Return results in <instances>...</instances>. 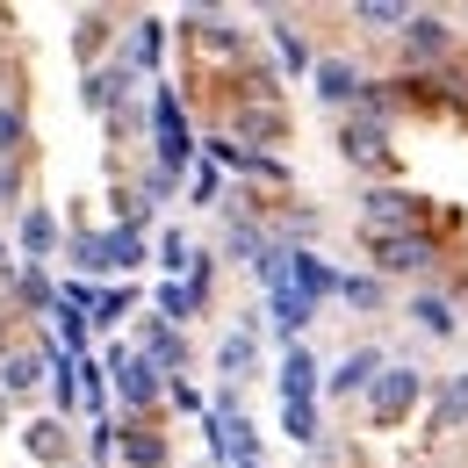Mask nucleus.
<instances>
[{"instance_id": "obj_2", "label": "nucleus", "mask_w": 468, "mask_h": 468, "mask_svg": "<svg viewBox=\"0 0 468 468\" xmlns=\"http://www.w3.org/2000/svg\"><path fill=\"white\" fill-rule=\"evenodd\" d=\"M418 397H425V375H418V367H404V360H389L360 404H367V425H382V432H389V425H404L410 410H418Z\"/></svg>"}, {"instance_id": "obj_30", "label": "nucleus", "mask_w": 468, "mask_h": 468, "mask_svg": "<svg viewBox=\"0 0 468 468\" xmlns=\"http://www.w3.org/2000/svg\"><path fill=\"white\" fill-rule=\"evenodd\" d=\"M130 303H137V289H101V303H94V332H116L122 317H130Z\"/></svg>"}, {"instance_id": "obj_17", "label": "nucleus", "mask_w": 468, "mask_h": 468, "mask_svg": "<svg viewBox=\"0 0 468 468\" xmlns=\"http://www.w3.org/2000/svg\"><path fill=\"white\" fill-rule=\"evenodd\" d=\"M187 37H202V44L217 51V58H238V51H245L238 22H231V15H209V7H202V15H187Z\"/></svg>"}, {"instance_id": "obj_31", "label": "nucleus", "mask_w": 468, "mask_h": 468, "mask_svg": "<svg viewBox=\"0 0 468 468\" xmlns=\"http://www.w3.org/2000/svg\"><path fill=\"white\" fill-rule=\"evenodd\" d=\"M282 432L295 447H317V404H282Z\"/></svg>"}, {"instance_id": "obj_20", "label": "nucleus", "mask_w": 468, "mask_h": 468, "mask_svg": "<svg viewBox=\"0 0 468 468\" xmlns=\"http://www.w3.org/2000/svg\"><path fill=\"white\" fill-rule=\"evenodd\" d=\"M410 15H418V7H404V0H360V7H353V22L375 29V37H404Z\"/></svg>"}, {"instance_id": "obj_18", "label": "nucleus", "mask_w": 468, "mask_h": 468, "mask_svg": "<svg viewBox=\"0 0 468 468\" xmlns=\"http://www.w3.org/2000/svg\"><path fill=\"white\" fill-rule=\"evenodd\" d=\"M7 289H15V303H29V310H58V289H51V274H44L37 260L7 267Z\"/></svg>"}, {"instance_id": "obj_21", "label": "nucleus", "mask_w": 468, "mask_h": 468, "mask_svg": "<svg viewBox=\"0 0 468 468\" xmlns=\"http://www.w3.org/2000/svg\"><path fill=\"white\" fill-rule=\"evenodd\" d=\"M51 252H58V217H51V209H22V260L44 267Z\"/></svg>"}, {"instance_id": "obj_29", "label": "nucleus", "mask_w": 468, "mask_h": 468, "mask_svg": "<svg viewBox=\"0 0 468 468\" xmlns=\"http://www.w3.org/2000/svg\"><path fill=\"white\" fill-rule=\"evenodd\" d=\"M122 462L130 468H166V440L159 432H122Z\"/></svg>"}, {"instance_id": "obj_11", "label": "nucleus", "mask_w": 468, "mask_h": 468, "mask_svg": "<svg viewBox=\"0 0 468 468\" xmlns=\"http://www.w3.org/2000/svg\"><path fill=\"white\" fill-rule=\"evenodd\" d=\"M44 382H51L44 353H22V346H7V353H0V397H37Z\"/></svg>"}, {"instance_id": "obj_24", "label": "nucleus", "mask_w": 468, "mask_h": 468, "mask_svg": "<svg viewBox=\"0 0 468 468\" xmlns=\"http://www.w3.org/2000/svg\"><path fill=\"white\" fill-rule=\"evenodd\" d=\"M238 130L245 137H289V116H282V101H252V109H238Z\"/></svg>"}, {"instance_id": "obj_13", "label": "nucleus", "mask_w": 468, "mask_h": 468, "mask_svg": "<svg viewBox=\"0 0 468 468\" xmlns=\"http://www.w3.org/2000/svg\"><path fill=\"white\" fill-rule=\"evenodd\" d=\"M252 367H260V332H252V324L224 332V346H217V375H224V382L238 389V382H245Z\"/></svg>"}, {"instance_id": "obj_9", "label": "nucleus", "mask_w": 468, "mask_h": 468, "mask_svg": "<svg viewBox=\"0 0 468 468\" xmlns=\"http://www.w3.org/2000/svg\"><path fill=\"white\" fill-rule=\"evenodd\" d=\"M339 152H346L353 166H375V159L389 152V122L382 116H346L339 122Z\"/></svg>"}, {"instance_id": "obj_1", "label": "nucleus", "mask_w": 468, "mask_h": 468, "mask_svg": "<svg viewBox=\"0 0 468 468\" xmlns=\"http://www.w3.org/2000/svg\"><path fill=\"white\" fill-rule=\"evenodd\" d=\"M418 217H425V195H410V187H367V195H360V238H367V245H375V238L425 231Z\"/></svg>"}, {"instance_id": "obj_5", "label": "nucleus", "mask_w": 468, "mask_h": 468, "mask_svg": "<svg viewBox=\"0 0 468 468\" xmlns=\"http://www.w3.org/2000/svg\"><path fill=\"white\" fill-rule=\"evenodd\" d=\"M130 87H137L130 58H116V65H87V80H80V109H87V116H122Z\"/></svg>"}, {"instance_id": "obj_22", "label": "nucleus", "mask_w": 468, "mask_h": 468, "mask_svg": "<svg viewBox=\"0 0 468 468\" xmlns=\"http://www.w3.org/2000/svg\"><path fill=\"white\" fill-rule=\"evenodd\" d=\"M410 317H418V332H432V339H454V332H462V317H454L447 295H410Z\"/></svg>"}, {"instance_id": "obj_34", "label": "nucleus", "mask_w": 468, "mask_h": 468, "mask_svg": "<svg viewBox=\"0 0 468 468\" xmlns=\"http://www.w3.org/2000/svg\"><path fill=\"white\" fill-rule=\"evenodd\" d=\"M339 295H346L353 310H382V282L375 274H339Z\"/></svg>"}, {"instance_id": "obj_4", "label": "nucleus", "mask_w": 468, "mask_h": 468, "mask_svg": "<svg viewBox=\"0 0 468 468\" xmlns=\"http://www.w3.org/2000/svg\"><path fill=\"white\" fill-rule=\"evenodd\" d=\"M152 137H159V166H166V174H180V166L195 159V137H187V116H180L174 87L152 94Z\"/></svg>"}, {"instance_id": "obj_33", "label": "nucleus", "mask_w": 468, "mask_h": 468, "mask_svg": "<svg viewBox=\"0 0 468 468\" xmlns=\"http://www.w3.org/2000/svg\"><path fill=\"white\" fill-rule=\"evenodd\" d=\"M22 144H29V116H22L15 101H0V159H15Z\"/></svg>"}, {"instance_id": "obj_10", "label": "nucleus", "mask_w": 468, "mask_h": 468, "mask_svg": "<svg viewBox=\"0 0 468 468\" xmlns=\"http://www.w3.org/2000/svg\"><path fill=\"white\" fill-rule=\"evenodd\" d=\"M382 367H389V360H382V353H375V346H353L346 360L332 367V382H324V389H332V397H367Z\"/></svg>"}, {"instance_id": "obj_25", "label": "nucleus", "mask_w": 468, "mask_h": 468, "mask_svg": "<svg viewBox=\"0 0 468 468\" xmlns=\"http://www.w3.org/2000/svg\"><path fill=\"white\" fill-rule=\"evenodd\" d=\"M267 310H274V324H282V332H303V324H310V303H303V295L289 289V282H282V289H267Z\"/></svg>"}, {"instance_id": "obj_14", "label": "nucleus", "mask_w": 468, "mask_h": 468, "mask_svg": "<svg viewBox=\"0 0 468 468\" xmlns=\"http://www.w3.org/2000/svg\"><path fill=\"white\" fill-rule=\"evenodd\" d=\"M282 404H317V353L310 346L282 353Z\"/></svg>"}, {"instance_id": "obj_28", "label": "nucleus", "mask_w": 468, "mask_h": 468, "mask_svg": "<svg viewBox=\"0 0 468 468\" xmlns=\"http://www.w3.org/2000/svg\"><path fill=\"white\" fill-rule=\"evenodd\" d=\"M159 51H166V22H152V15H144V22H137V37H130V72H137V65H159Z\"/></svg>"}, {"instance_id": "obj_36", "label": "nucleus", "mask_w": 468, "mask_h": 468, "mask_svg": "<svg viewBox=\"0 0 468 468\" xmlns=\"http://www.w3.org/2000/svg\"><path fill=\"white\" fill-rule=\"evenodd\" d=\"M217 187H224V180H217V166L202 159V166L187 174V202H195V209H209V202H217Z\"/></svg>"}, {"instance_id": "obj_15", "label": "nucleus", "mask_w": 468, "mask_h": 468, "mask_svg": "<svg viewBox=\"0 0 468 468\" xmlns=\"http://www.w3.org/2000/svg\"><path fill=\"white\" fill-rule=\"evenodd\" d=\"M144 231L137 224H116V231H101V274H130V267H144Z\"/></svg>"}, {"instance_id": "obj_40", "label": "nucleus", "mask_w": 468, "mask_h": 468, "mask_svg": "<svg viewBox=\"0 0 468 468\" xmlns=\"http://www.w3.org/2000/svg\"><path fill=\"white\" fill-rule=\"evenodd\" d=\"M0 418H7V397H0Z\"/></svg>"}, {"instance_id": "obj_26", "label": "nucleus", "mask_w": 468, "mask_h": 468, "mask_svg": "<svg viewBox=\"0 0 468 468\" xmlns=\"http://www.w3.org/2000/svg\"><path fill=\"white\" fill-rule=\"evenodd\" d=\"M195 310H202V303H195V289H187V282H159V324H174V332H180Z\"/></svg>"}, {"instance_id": "obj_3", "label": "nucleus", "mask_w": 468, "mask_h": 468, "mask_svg": "<svg viewBox=\"0 0 468 468\" xmlns=\"http://www.w3.org/2000/svg\"><path fill=\"white\" fill-rule=\"evenodd\" d=\"M101 367H109V389H116V397H122L130 410H152L159 397H166V375H159V367H152L144 353L109 346V360H101Z\"/></svg>"}, {"instance_id": "obj_27", "label": "nucleus", "mask_w": 468, "mask_h": 468, "mask_svg": "<svg viewBox=\"0 0 468 468\" xmlns=\"http://www.w3.org/2000/svg\"><path fill=\"white\" fill-rule=\"evenodd\" d=\"M159 267H166V282H187V267H195L187 231H159Z\"/></svg>"}, {"instance_id": "obj_38", "label": "nucleus", "mask_w": 468, "mask_h": 468, "mask_svg": "<svg viewBox=\"0 0 468 468\" xmlns=\"http://www.w3.org/2000/svg\"><path fill=\"white\" fill-rule=\"evenodd\" d=\"M7 202H22V166H15V159H0V209H7Z\"/></svg>"}, {"instance_id": "obj_19", "label": "nucleus", "mask_w": 468, "mask_h": 468, "mask_svg": "<svg viewBox=\"0 0 468 468\" xmlns=\"http://www.w3.org/2000/svg\"><path fill=\"white\" fill-rule=\"evenodd\" d=\"M22 432H29V440H22V447H29V462L65 468V454H72V447H65V418H37V425H22Z\"/></svg>"}, {"instance_id": "obj_39", "label": "nucleus", "mask_w": 468, "mask_h": 468, "mask_svg": "<svg viewBox=\"0 0 468 468\" xmlns=\"http://www.w3.org/2000/svg\"><path fill=\"white\" fill-rule=\"evenodd\" d=\"M166 404H174V410H202V397H195V382H180V375H174V382H166Z\"/></svg>"}, {"instance_id": "obj_8", "label": "nucleus", "mask_w": 468, "mask_h": 468, "mask_svg": "<svg viewBox=\"0 0 468 468\" xmlns=\"http://www.w3.org/2000/svg\"><path fill=\"white\" fill-rule=\"evenodd\" d=\"M375 267H382V274H418V267H432V231L375 238Z\"/></svg>"}, {"instance_id": "obj_35", "label": "nucleus", "mask_w": 468, "mask_h": 468, "mask_svg": "<svg viewBox=\"0 0 468 468\" xmlns=\"http://www.w3.org/2000/svg\"><path fill=\"white\" fill-rule=\"evenodd\" d=\"M101 44H109V15H80V29H72V51H80V58H94Z\"/></svg>"}, {"instance_id": "obj_7", "label": "nucleus", "mask_w": 468, "mask_h": 468, "mask_svg": "<svg viewBox=\"0 0 468 468\" xmlns=\"http://www.w3.org/2000/svg\"><path fill=\"white\" fill-rule=\"evenodd\" d=\"M289 289L303 295L310 310H317L324 295H339V274H332V267H324V260H317L310 245H289Z\"/></svg>"}, {"instance_id": "obj_37", "label": "nucleus", "mask_w": 468, "mask_h": 468, "mask_svg": "<svg viewBox=\"0 0 468 468\" xmlns=\"http://www.w3.org/2000/svg\"><path fill=\"white\" fill-rule=\"evenodd\" d=\"M274 44H282V65H289V72H310V51H303V37H295V29H274Z\"/></svg>"}, {"instance_id": "obj_6", "label": "nucleus", "mask_w": 468, "mask_h": 468, "mask_svg": "<svg viewBox=\"0 0 468 468\" xmlns=\"http://www.w3.org/2000/svg\"><path fill=\"white\" fill-rule=\"evenodd\" d=\"M310 87H317L324 109H353V101L367 94V80H360L346 58H317V65H310Z\"/></svg>"}, {"instance_id": "obj_12", "label": "nucleus", "mask_w": 468, "mask_h": 468, "mask_svg": "<svg viewBox=\"0 0 468 468\" xmlns=\"http://www.w3.org/2000/svg\"><path fill=\"white\" fill-rule=\"evenodd\" d=\"M404 51L410 58H447L454 51V29H447V15H432V7H418L404 29Z\"/></svg>"}, {"instance_id": "obj_32", "label": "nucleus", "mask_w": 468, "mask_h": 468, "mask_svg": "<svg viewBox=\"0 0 468 468\" xmlns=\"http://www.w3.org/2000/svg\"><path fill=\"white\" fill-rule=\"evenodd\" d=\"M65 260H72L80 274H101V231H72L65 238Z\"/></svg>"}, {"instance_id": "obj_16", "label": "nucleus", "mask_w": 468, "mask_h": 468, "mask_svg": "<svg viewBox=\"0 0 468 468\" xmlns=\"http://www.w3.org/2000/svg\"><path fill=\"white\" fill-rule=\"evenodd\" d=\"M144 360H152V367H166V382H174L180 367H187V346H180V332L174 324H159V317H152V324H144Z\"/></svg>"}, {"instance_id": "obj_23", "label": "nucleus", "mask_w": 468, "mask_h": 468, "mask_svg": "<svg viewBox=\"0 0 468 468\" xmlns=\"http://www.w3.org/2000/svg\"><path fill=\"white\" fill-rule=\"evenodd\" d=\"M468 425V375H447L440 404H432V432H462Z\"/></svg>"}]
</instances>
